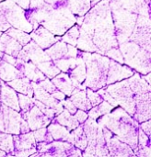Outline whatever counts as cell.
Returning <instances> with one entry per match:
<instances>
[{
	"instance_id": "1",
	"label": "cell",
	"mask_w": 151,
	"mask_h": 157,
	"mask_svg": "<svg viewBox=\"0 0 151 157\" xmlns=\"http://www.w3.org/2000/svg\"><path fill=\"white\" fill-rule=\"evenodd\" d=\"M98 123L114 133L118 140L128 144L133 151L137 150L139 123L122 108L103 115Z\"/></svg>"
},
{
	"instance_id": "2",
	"label": "cell",
	"mask_w": 151,
	"mask_h": 157,
	"mask_svg": "<svg viewBox=\"0 0 151 157\" xmlns=\"http://www.w3.org/2000/svg\"><path fill=\"white\" fill-rule=\"evenodd\" d=\"M86 62L85 86L91 90H99L105 86L110 59L98 53L81 52Z\"/></svg>"
},
{
	"instance_id": "3",
	"label": "cell",
	"mask_w": 151,
	"mask_h": 157,
	"mask_svg": "<svg viewBox=\"0 0 151 157\" xmlns=\"http://www.w3.org/2000/svg\"><path fill=\"white\" fill-rule=\"evenodd\" d=\"M104 89L116 101L120 108L125 110L130 116H134L136 110L135 94L131 90L127 80L119 81L116 84L109 85Z\"/></svg>"
},
{
	"instance_id": "4",
	"label": "cell",
	"mask_w": 151,
	"mask_h": 157,
	"mask_svg": "<svg viewBox=\"0 0 151 157\" xmlns=\"http://www.w3.org/2000/svg\"><path fill=\"white\" fill-rule=\"evenodd\" d=\"M0 13L14 29L22 30L26 33L32 31L33 28L25 16V11L12 0H6L0 3Z\"/></svg>"
},
{
	"instance_id": "5",
	"label": "cell",
	"mask_w": 151,
	"mask_h": 157,
	"mask_svg": "<svg viewBox=\"0 0 151 157\" xmlns=\"http://www.w3.org/2000/svg\"><path fill=\"white\" fill-rule=\"evenodd\" d=\"M23 121L20 113L1 104L0 107V132L18 135L20 134V125Z\"/></svg>"
},
{
	"instance_id": "6",
	"label": "cell",
	"mask_w": 151,
	"mask_h": 157,
	"mask_svg": "<svg viewBox=\"0 0 151 157\" xmlns=\"http://www.w3.org/2000/svg\"><path fill=\"white\" fill-rule=\"evenodd\" d=\"M101 128L111 157H137L128 144L118 140V138L104 126L101 125Z\"/></svg>"
},
{
	"instance_id": "7",
	"label": "cell",
	"mask_w": 151,
	"mask_h": 157,
	"mask_svg": "<svg viewBox=\"0 0 151 157\" xmlns=\"http://www.w3.org/2000/svg\"><path fill=\"white\" fill-rule=\"evenodd\" d=\"M20 115L26 121L30 131H36L46 127L52 120L46 117L35 105L28 111H21Z\"/></svg>"
},
{
	"instance_id": "8",
	"label": "cell",
	"mask_w": 151,
	"mask_h": 157,
	"mask_svg": "<svg viewBox=\"0 0 151 157\" xmlns=\"http://www.w3.org/2000/svg\"><path fill=\"white\" fill-rule=\"evenodd\" d=\"M135 120L138 123L150 120V92L135 95Z\"/></svg>"
},
{
	"instance_id": "9",
	"label": "cell",
	"mask_w": 151,
	"mask_h": 157,
	"mask_svg": "<svg viewBox=\"0 0 151 157\" xmlns=\"http://www.w3.org/2000/svg\"><path fill=\"white\" fill-rule=\"evenodd\" d=\"M134 74V71L128 66H123L118 63H115L113 60H111L107 74L106 85H112L113 83L122 81L123 79L131 77Z\"/></svg>"
},
{
	"instance_id": "10",
	"label": "cell",
	"mask_w": 151,
	"mask_h": 157,
	"mask_svg": "<svg viewBox=\"0 0 151 157\" xmlns=\"http://www.w3.org/2000/svg\"><path fill=\"white\" fill-rule=\"evenodd\" d=\"M30 38H32L34 42L42 49H48L59 40V38H56L44 27L35 29L30 34Z\"/></svg>"
},
{
	"instance_id": "11",
	"label": "cell",
	"mask_w": 151,
	"mask_h": 157,
	"mask_svg": "<svg viewBox=\"0 0 151 157\" xmlns=\"http://www.w3.org/2000/svg\"><path fill=\"white\" fill-rule=\"evenodd\" d=\"M0 102L18 112L20 111V108L18 105V98L16 91L3 81L1 82Z\"/></svg>"
},
{
	"instance_id": "12",
	"label": "cell",
	"mask_w": 151,
	"mask_h": 157,
	"mask_svg": "<svg viewBox=\"0 0 151 157\" xmlns=\"http://www.w3.org/2000/svg\"><path fill=\"white\" fill-rule=\"evenodd\" d=\"M22 49V46L12 37L7 35L6 32L4 34H1L0 36V52L11 55L13 57H17L19 53L20 50Z\"/></svg>"
},
{
	"instance_id": "13",
	"label": "cell",
	"mask_w": 151,
	"mask_h": 157,
	"mask_svg": "<svg viewBox=\"0 0 151 157\" xmlns=\"http://www.w3.org/2000/svg\"><path fill=\"white\" fill-rule=\"evenodd\" d=\"M13 142H14L15 151L30 150V149L36 148V141L33 135V132L14 135Z\"/></svg>"
},
{
	"instance_id": "14",
	"label": "cell",
	"mask_w": 151,
	"mask_h": 157,
	"mask_svg": "<svg viewBox=\"0 0 151 157\" xmlns=\"http://www.w3.org/2000/svg\"><path fill=\"white\" fill-rule=\"evenodd\" d=\"M52 83L55 86V87L64 93L66 96H71L76 89V86L69 77V75L66 73H61L58 74L56 76L53 78Z\"/></svg>"
},
{
	"instance_id": "15",
	"label": "cell",
	"mask_w": 151,
	"mask_h": 157,
	"mask_svg": "<svg viewBox=\"0 0 151 157\" xmlns=\"http://www.w3.org/2000/svg\"><path fill=\"white\" fill-rule=\"evenodd\" d=\"M6 85L9 86L11 88H13L15 91L18 92L19 94L26 95L30 98H32L33 96V89H32L31 82L25 76L20 77V78H16L12 81L6 82Z\"/></svg>"
},
{
	"instance_id": "16",
	"label": "cell",
	"mask_w": 151,
	"mask_h": 157,
	"mask_svg": "<svg viewBox=\"0 0 151 157\" xmlns=\"http://www.w3.org/2000/svg\"><path fill=\"white\" fill-rule=\"evenodd\" d=\"M20 77H24V75L15 67V65L8 63L4 60L0 61V79L2 81L9 82Z\"/></svg>"
},
{
	"instance_id": "17",
	"label": "cell",
	"mask_w": 151,
	"mask_h": 157,
	"mask_svg": "<svg viewBox=\"0 0 151 157\" xmlns=\"http://www.w3.org/2000/svg\"><path fill=\"white\" fill-rule=\"evenodd\" d=\"M70 97L71 98L69 99L72 101V103L75 105L77 109H79L80 110H83V111H89L92 108L90 102L89 101L87 98L85 89L76 88Z\"/></svg>"
},
{
	"instance_id": "18",
	"label": "cell",
	"mask_w": 151,
	"mask_h": 157,
	"mask_svg": "<svg viewBox=\"0 0 151 157\" xmlns=\"http://www.w3.org/2000/svg\"><path fill=\"white\" fill-rule=\"evenodd\" d=\"M47 132L50 133L53 140L70 143V132H69V131L65 126H62L61 124L57 123L56 121L52 122V124L49 125Z\"/></svg>"
},
{
	"instance_id": "19",
	"label": "cell",
	"mask_w": 151,
	"mask_h": 157,
	"mask_svg": "<svg viewBox=\"0 0 151 157\" xmlns=\"http://www.w3.org/2000/svg\"><path fill=\"white\" fill-rule=\"evenodd\" d=\"M23 75L26 78L34 83H39L45 79V75L31 62H24Z\"/></svg>"
},
{
	"instance_id": "20",
	"label": "cell",
	"mask_w": 151,
	"mask_h": 157,
	"mask_svg": "<svg viewBox=\"0 0 151 157\" xmlns=\"http://www.w3.org/2000/svg\"><path fill=\"white\" fill-rule=\"evenodd\" d=\"M70 144H72L76 148L81 151H84L87 147L88 142L82 125H79L78 127L74 129L70 133Z\"/></svg>"
},
{
	"instance_id": "21",
	"label": "cell",
	"mask_w": 151,
	"mask_h": 157,
	"mask_svg": "<svg viewBox=\"0 0 151 157\" xmlns=\"http://www.w3.org/2000/svg\"><path fill=\"white\" fill-rule=\"evenodd\" d=\"M55 121L61 124L62 126H65L69 132L73 131L80 125L79 122L75 119L74 115L70 114L66 109H63V111L58 114L57 118L55 119Z\"/></svg>"
},
{
	"instance_id": "22",
	"label": "cell",
	"mask_w": 151,
	"mask_h": 157,
	"mask_svg": "<svg viewBox=\"0 0 151 157\" xmlns=\"http://www.w3.org/2000/svg\"><path fill=\"white\" fill-rule=\"evenodd\" d=\"M98 125H99V129H98V133H97V138H96L95 153L98 157H111L103 132H102L101 125L100 124Z\"/></svg>"
},
{
	"instance_id": "23",
	"label": "cell",
	"mask_w": 151,
	"mask_h": 157,
	"mask_svg": "<svg viewBox=\"0 0 151 157\" xmlns=\"http://www.w3.org/2000/svg\"><path fill=\"white\" fill-rule=\"evenodd\" d=\"M113 107L110 103H108L107 101H104L103 100L98 106L91 108L89 109V113H88V116L90 119H92V120H97V119H99V117L110 113L111 110L113 109Z\"/></svg>"
},
{
	"instance_id": "24",
	"label": "cell",
	"mask_w": 151,
	"mask_h": 157,
	"mask_svg": "<svg viewBox=\"0 0 151 157\" xmlns=\"http://www.w3.org/2000/svg\"><path fill=\"white\" fill-rule=\"evenodd\" d=\"M36 67L48 78L53 79L54 76H56L58 74H60V70L55 66L54 63H52V61L44 62L36 64Z\"/></svg>"
},
{
	"instance_id": "25",
	"label": "cell",
	"mask_w": 151,
	"mask_h": 157,
	"mask_svg": "<svg viewBox=\"0 0 151 157\" xmlns=\"http://www.w3.org/2000/svg\"><path fill=\"white\" fill-rule=\"evenodd\" d=\"M6 33L7 35H9L10 37H12L14 40H16L21 46H25L26 44H28L30 41V36L19 29H14V28H9L8 29L6 30Z\"/></svg>"
},
{
	"instance_id": "26",
	"label": "cell",
	"mask_w": 151,
	"mask_h": 157,
	"mask_svg": "<svg viewBox=\"0 0 151 157\" xmlns=\"http://www.w3.org/2000/svg\"><path fill=\"white\" fill-rule=\"evenodd\" d=\"M0 149L6 154H11L14 151V142L11 134L0 132Z\"/></svg>"
},
{
	"instance_id": "27",
	"label": "cell",
	"mask_w": 151,
	"mask_h": 157,
	"mask_svg": "<svg viewBox=\"0 0 151 157\" xmlns=\"http://www.w3.org/2000/svg\"><path fill=\"white\" fill-rule=\"evenodd\" d=\"M78 37H79V29H78V27L77 26H74V27H71V29L66 31V33L62 38V40L65 42L68 43L69 45L75 46V45H77Z\"/></svg>"
},
{
	"instance_id": "28",
	"label": "cell",
	"mask_w": 151,
	"mask_h": 157,
	"mask_svg": "<svg viewBox=\"0 0 151 157\" xmlns=\"http://www.w3.org/2000/svg\"><path fill=\"white\" fill-rule=\"evenodd\" d=\"M33 135H34L36 144L42 143V142H44V143H52L53 142V138L50 135V133L47 132V129H45V127L36 130V131H33Z\"/></svg>"
},
{
	"instance_id": "29",
	"label": "cell",
	"mask_w": 151,
	"mask_h": 157,
	"mask_svg": "<svg viewBox=\"0 0 151 157\" xmlns=\"http://www.w3.org/2000/svg\"><path fill=\"white\" fill-rule=\"evenodd\" d=\"M18 105H19V108H20L21 111L26 112V111L30 110L34 106L33 99L31 98L26 96V95L18 94Z\"/></svg>"
},
{
	"instance_id": "30",
	"label": "cell",
	"mask_w": 151,
	"mask_h": 157,
	"mask_svg": "<svg viewBox=\"0 0 151 157\" xmlns=\"http://www.w3.org/2000/svg\"><path fill=\"white\" fill-rule=\"evenodd\" d=\"M86 94H87V98H88V99L90 102L92 107H96V106H98L100 103H101L103 101L101 96L98 92H95L94 90H91V89L88 88L86 90Z\"/></svg>"
},
{
	"instance_id": "31",
	"label": "cell",
	"mask_w": 151,
	"mask_h": 157,
	"mask_svg": "<svg viewBox=\"0 0 151 157\" xmlns=\"http://www.w3.org/2000/svg\"><path fill=\"white\" fill-rule=\"evenodd\" d=\"M39 84V86L42 87V88H43L46 92H48L49 94H53L54 92H55L56 90H58L56 87H55V86L52 83V81H50L49 79H44V80H42V81H41V82H39L38 83Z\"/></svg>"
},
{
	"instance_id": "32",
	"label": "cell",
	"mask_w": 151,
	"mask_h": 157,
	"mask_svg": "<svg viewBox=\"0 0 151 157\" xmlns=\"http://www.w3.org/2000/svg\"><path fill=\"white\" fill-rule=\"evenodd\" d=\"M61 104H62V106L63 107H65L66 108V109L70 113V114H75L76 112H77V108L75 107V105L72 103V101L70 100V99H64V100H62L61 101Z\"/></svg>"
},
{
	"instance_id": "33",
	"label": "cell",
	"mask_w": 151,
	"mask_h": 157,
	"mask_svg": "<svg viewBox=\"0 0 151 157\" xmlns=\"http://www.w3.org/2000/svg\"><path fill=\"white\" fill-rule=\"evenodd\" d=\"M134 153L137 157H150V146L137 148V150L134 151Z\"/></svg>"
},
{
	"instance_id": "34",
	"label": "cell",
	"mask_w": 151,
	"mask_h": 157,
	"mask_svg": "<svg viewBox=\"0 0 151 157\" xmlns=\"http://www.w3.org/2000/svg\"><path fill=\"white\" fill-rule=\"evenodd\" d=\"M75 119L80 123H84L86 121V120H88L89 116H88V113L86 111H83V110H77V112L75 113L74 115Z\"/></svg>"
},
{
	"instance_id": "35",
	"label": "cell",
	"mask_w": 151,
	"mask_h": 157,
	"mask_svg": "<svg viewBox=\"0 0 151 157\" xmlns=\"http://www.w3.org/2000/svg\"><path fill=\"white\" fill-rule=\"evenodd\" d=\"M150 120L149 121H147L145 122H142V123H139V128L148 135L150 137Z\"/></svg>"
},
{
	"instance_id": "36",
	"label": "cell",
	"mask_w": 151,
	"mask_h": 157,
	"mask_svg": "<svg viewBox=\"0 0 151 157\" xmlns=\"http://www.w3.org/2000/svg\"><path fill=\"white\" fill-rule=\"evenodd\" d=\"M9 28H10V25L6 20V18L4 17V16L0 13V31H6Z\"/></svg>"
},
{
	"instance_id": "37",
	"label": "cell",
	"mask_w": 151,
	"mask_h": 157,
	"mask_svg": "<svg viewBox=\"0 0 151 157\" xmlns=\"http://www.w3.org/2000/svg\"><path fill=\"white\" fill-rule=\"evenodd\" d=\"M51 95L53 96V98H54L58 101H62V100H64L66 98V95L64 93H62L61 91H59V90H56L55 92H54Z\"/></svg>"
},
{
	"instance_id": "38",
	"label": "cell",
	"mask_w": 151,
	"mask_h": 157,
	"mask_svg": "<svg viewBox=\"0 0 151 157\" xmlns=\"http://www.w3.org/2000/svg\"><path fill=\"white\" fill-rule=\"evenodd\" d=\"M82 157H98L96 154L94 153H90V152H87L84 150V152L82 153Z\"/></svg>"
},
{
	"instance_id": "39",
	"label": "cell",
	"mask_w": 151,
	"mask_h": 157,
	"mask_svg": "<svg viewBox=\"0 0 151 157\" xmlns=\"http://www.w3.org/2000/svg\"><path fill=\"white\" fill-rule=\"evenodd\" d=\"M145 79L147 80V83H149V85H150V74L149 73L148 75L145 76Z\"/></svg>"
},
{
	"instance_id": "40",
	"label": "cell",
	"mask_w": 151,
	"mask_h": 157,
	"mask_svg": "<svg viewBox=\"0 0 151 157\" xmlns=\"http://www.w3.org/2000/svg\"><path fill=\"white\" fill-rule=\"evenodd\" d=\"M40 156H41V153H38V152H36V153L32 154L31 155H30L29 157H40Z\"/></svg>"
},
{
	"instance_id": "41",
	"label": "cell",
	"mask_w": 151,
	"mask_h": 157,
	"mask_svg": "<svg viewBox=\"0 0 151 157\" xmlns=\"http://www.w3.org/2000/svg\"><path fill=\"white\" fill-rule=\"evenodd\" d=\"M6 153L0 149V157H6Z\"/></svg>"
},
{
	"instance_id": "42",
	"label": "cell",
	"mask_w": 151,
	"mask_h": 157,
	"mask_svg": "<svg viewBox=\"0 0 151 157\" xmlns=\"http://www.w3.org/2000/svg\"><path fill=\"white\" fill-rule=\"evenodd\" d=\"M100 0H90V6H94L96 3H98Z\"/></svg>"
},
{
	"instance_id": "43",
	"label": "cell",
	"mask_w": 151,
	"mask_h": 157,
	"mask_svg": "<svg viewBox=\"0 0 151 157\" xmlns=\"http://www.w3.org/2000/svg\"><path fill=\"white\" fill-rule=\"evenodd\" d=\"M6 157H17V156H15L14 155H11V154H9V155H6Z\"/></svg>"
},
{
	"instance_id": "44",
	"label": "cell",
	"mask_w": 151,
	"mask_h": 157,
	"mask_svg": "<svg viewBox=\"0 0 151 157\" xmlns=\"http://www.w3.org/2000/svg\"><path fill=\"white\" fill-rule=\"evenodd\" d=\"M3 55H4V53H3V52H0V61H1V60H2V57H3Z\"/></svg>"
},
{
	"instance_id": "45",
	"label": "cell",
	"mask_w": 151,
	"mask_h": 157,
	"mask_svg": "<svg viewBox=\"0 0 151 157\" xmlns=\"http://www.w3.org/2000/svg\"><path fill=\"white\" fill-rule=\"evenodd\" d=\"M1 82H2V80L0 79V91H1Z\"/></svg>"
},
{
	"instance_id": "46",
	"label": "cell",
	"mask_w": 151,
	"mask_h": 157,
	"mask_svg": "<svg viewBox=\"0 0 151 157\" xmlns=\"http://www.w3.org/2000/svg\"><path fill=\"white\" fill-rule=\"evenodd\" d=\"M1 34H2V33H1V31H0V36H1Z\"/></svg>"
},
{
	"instance_id": "47",
	"label": "cell",
	"mask_w": 151,
	"mask_h": 157,
	"mask_svg": "<svg viewBox=\"0 0 151 157\" xmlns=\"http://www.w3.org/2000/svg\"><path fill=\"white\" fill-rule=\"evenodd\" d=\"M2 1H3V0H0V2H2Z\"/></svg>"
}]
</instances>
